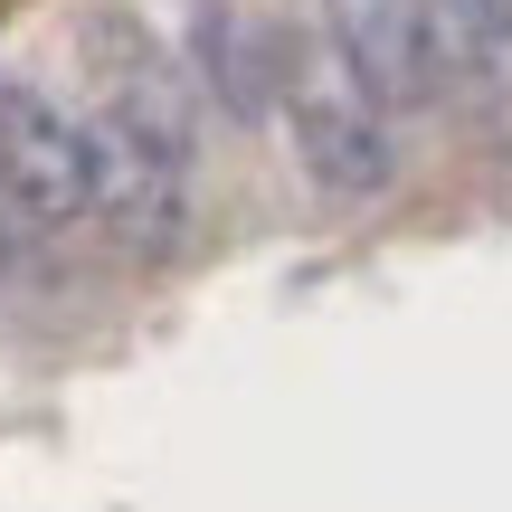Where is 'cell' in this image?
Returning <instances> with one entry per match:
<instances>
[{
  "label": "cell",
  "instance_id": "1",
  "mask_svg": "<svg viewBox=\"0 0 512 512\" xmlns=\"http://www.w3.org/2000/svg\"><path fill=\"white\" fill-rule=\"evenodd\" d=\"M275 114L294 133V162L323 200H380L399 181V143L389 114L361 95V76L323 48V38H285L275 29Z\"/></svg>",
  "mask_w": 512,
  "mask_h": 512
},
{
  "label": "cell",
  "instance_id": "2",
  "mask_svg": "<svg viewBox=\"0 0 512 512\" xmlns=\"http://www.w3.org/2000/svg\"><path fill=\"white\" fill-rule=\"evenodd\" d=\"M0 219L19 247H67L95 228V143L38 76H0Z\"/></svg>",
  "mask_w": 512,
  "mask_h": 512
},
{
  "label": "cell",
  "instance_id": "3",
  "mask_svg": "<svg viewBox=\"0 0 512 512\" xmlns=\"http://www.w3.org/2000/svg\"><path fill=\"white\" fill-rule=\"evenodd\" d=\"M323 29H332V57L361 76V95L380 114H427L456 86L437 0H323Z\"/></svg>",
  "mask_w": 512,
  "mask_h": 512
},
{
  "label": "cell",
  "instance_id": "4",
  "mask_svg": "<svg viewBox=\"0 0 512 512\" xmlns=\"http://www.w3.org/2000/svg\"><path fill=\"white\" fill-rule=\"evenodd\" d=\"M181 38H190V67H200L209 105L228 124H266L275 114V19L256 0H190Z\"/></svg>",
  "mask_w": 512,
  "mask_h": 512
},
{
  "label": "cell",
  "instance_id": "5",
  "mask_svg": "<svg viewBox=\"0 0 512 512\" xmlns=\"http://www.w3.org/2000/svg\"><path fill=\"white\" fill-rule=\"evenodd\" d=\"M437 29L456 38L475 67H512V0H446Z\"/></svg>",
  "mask_w": 512,
  "mask_h": 512
}]
</instances>
